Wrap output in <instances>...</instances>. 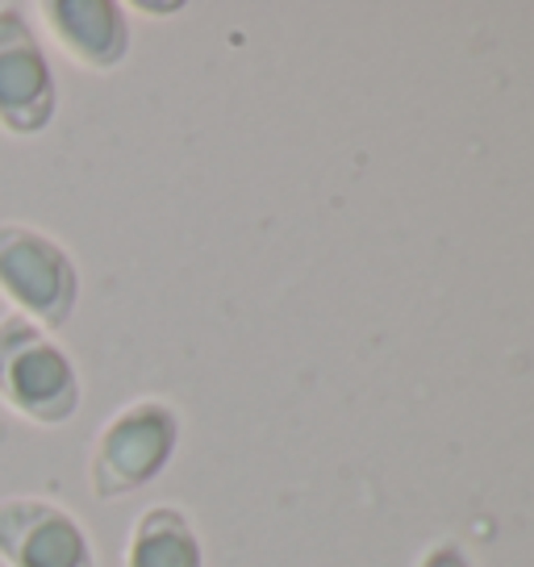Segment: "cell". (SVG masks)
<instances>
[{
	"instance_id": "6",
	"label": "cell",
	"mask_w": 534,
	"mask_h": 567,
	"mask_svg": "<svg viewBox=\"0 0 534 567\" xmlns=\"http://www.w3.org/2000/svg\"><path fill=\"white\" fill-rule=\"evenodd\" d=\"M42 25L51 30L59 51H68L80 68L113 71L125 63L130 51V21L113 0H47Z\"/></svg>"
},
{
	"instance_id": "4",
	"label": "cell",
	"mask_w": 534,
	"mask_h": 567,
	"mask_svg": "<svg viewBox=\"0 0 534 567\" xmlns=\"http://www.w3.org/2000/svg\"><path fill=\"white\" fill-rule=\"evenodd\" d=\"M54 105V71L34 21L21 4H0V130L18 138L42 134Z\"/></svg>"
},
{
	"instance_id": "5",
	"label": "cell",
	"mask_w": 534,
	"mask_h": 567,
	"mask_svg": "<svg viewBox=\"0 0 534 567\" xmlns=\"http://www.w3.org/2000/svg\"><path fill=\"white\" fill-rule=\"evenodd\" d=\"M0 564L4 567H96L80 517L51 496H0Z\"/></svg>"
},
{
	"instance_id": "2",
	"label": "cell",
	"mask_w": 534,
	"mask_h": 567,
	"mask_svg": "<svg viewBox=\"0 0 534 567\" xmlns=\"http://www.w3.org/2000/svg\"><path fill=\"white\" fill-rule=\"evenodd\" d=\"M179 443V413L160 396L122 405L96 434L89 484L96 501H117L160 476Z\"/></svg>"
},
{
	"instance_id": "8",
	"label": "cell",
	"mask_w": 534,
	"mask_h": 567,
	"mask_svg": "<svg viewBox=\"0 0 534 567\" xmlns=\"http://www.w3.org/2000/svg\"><path fill=\"white\" fill-rule=\"evenodd\" d=\"M418 567H472L468 559L460 555V547H451V543H439V547H430L422 555V564Z\"/></svg>"
},
{
	"instance_id": "1",
	"label": "cell",
	"mask_w": 534,
	"mask_h": 567,
	"mask_svg": "<svg viewBox=\"0 0 534 567\" xmlns=\"http://www.w3.org/2000/svg\"><path fill=\"white\" fill-rule=\"evenodd\" d=\"M0 401L34 425H63L80 409V372L51 330L21 313L0 318Z\"/></svg>"
},
{
	"instance_id": "3",
	"label": "cell",
	"mask_w": 534,
	"mask_h": 567,
	"mask_svg": "<svg viewBox=\"0 0 534 567\" xmlns=\"http://www.w3.org/2000/svg\"><path fill=\"white\" fill-rule=\"evenodd\" d=\"M0 297L42 330H59L80 301L75 259L30 221H0Z\"/></svg>"
},
{
	"instance_id": "7",
	"label": "cell",
	"mask_w": 534,
	"mask_h": 567,
	"mask_svg": "<svg viewBox=\"0 0 534 567\" xmlns=\"http://www.w3.org/2000/svg\"><path fill=\"white\" fill-rule=\"evenodd\" d=\"M125 567H201V538L188 514L176 505L143 509L125 543Z\"/></svg>"
}]
</instances>
